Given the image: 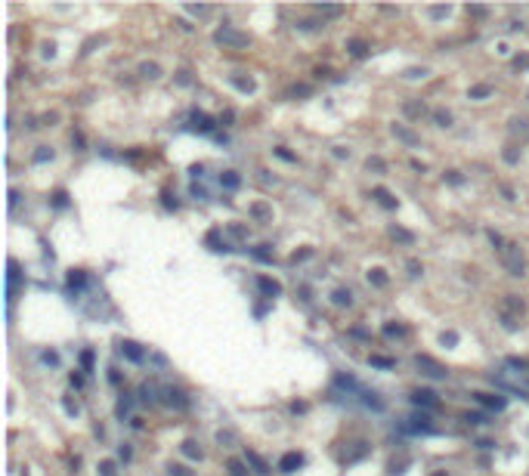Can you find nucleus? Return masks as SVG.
<instances>
[{"label":"nucleus","mask_w":529,"mask_h":476,"mask_svg":"<svg viewBox=\"0 0 529 476\" xmlns=\"http://www.w3.org/2000/svg\"><path fill=\"white\" fill-rule=\"evenodd\" d=\"M214 40L223 43V46H235V50H241V46H248V34H241V31H235V28L223 25V28L214 31Z\"/></svg>","instance_id":"obj_1"},{"label":"nucleus","mask_w":529,"mask_h":476,"mask_svg":"<svg viewBox=\"0 0 529 476\" xmlns=\"http://www.w3.org/2000/svg\"><path fill=\"white\" fill-rule=\"evenodd\" d=\"M415 365L421 368V374H427V377H446L449 371H446L440 362H433L430 356H415Z\"/></svg>","instance_id":"obj_2"},{"label":"nucleus","mask_w":529,"mask_h":476,"mask_svg":"<svg viewBox=\"0 0 529 476\" xmlns=\"http://www.w3.org/2000/svg\"><path fill=\"white\" fill-rule=\"evenodd\" d=\"M501 257H504V263H508L511 275H523V257H520V251H517V245H504Z\"/></svg>","instance_id":"obj_3"},{"label":"nucleus","mask_w":529,"mask_h":476,"mask_svg":"<svg viewBox=\"0 0 529 476\" xmlns=\"http://www.w3.org/2000/svg\"><path fill=\"white\" fill-rule=\"evenodd\" d=\"M412 402L424 405V408H436V405H440V399H436L433 390H415V393H412Z\"/></svg>","instance_id":"obj_4"},{"label":"nucleus","mask_w":529,"mask_h":476,"mask_svg":"<svg viewBox=\"0 0 529 476\" xmlns=\"http://www.w3.org/2000/svg\"><path fill=\"white\" fill-rule=\"evenodd\" d=\"M390 130H393V136H396V139H402L406 146H421V136H418V133H412L409 127H402V124H393Z\"/></svg>","instance_id":"obj_5"},{"label":"nucleus","mask_w":529,"mask_h":476,"mask_svg":"<svg viewBox=\"0 0 529 476\" xmlns=\"http://www.w3.org/2000/svg\"><path fill=\"white\" fill-rule=\"evenodd\" d=\"M474 399L480 402V405H486V408H504V405H508V399L504 396H492V393H474Z\"/></svg>","instance_id":"obj_6"},{"label":"nucleus","mask_w":529,"mask_h":476,"mask_svg":"<svg viewBox=\"0 0 529 476\" xmlns=\"http://www.w3.org/2000/svg\"><path fill=\"white\" fill-rule=\"evenodd\" d=\"M297 467H303V455H297V451H288V455L279 461V470H282V473H294Z\"/></svg>","instance_id":"obj_7"},{"label":"nucleus","mask_w":529,"mask_h":476,"mask_svg":"<svg viewBox=\"0 0 529 476\" xmlns=\"http://www.w3.org/2000/svg\"><path fill=\"white\" fill-rule=\"evenodd\" d=\"M257 288H260V291L266 294V297H279V294H282V285H279V282H272V278H266V275H260V278H257Z\"/></svg>","instance_id":"obj_8"},{"label":"nucleus","mask_w":529,"mask_h":476,"mask_svg":"<svg viewBox=\"0 0 529 476\" xmlns=\"http://www.w3.org/2000/svg\"><path fill=\"white\" fill-rule=\"evenodd\" d=\"M121 353L127 356L130 362H143V356H146V353H143V346H140V343H133V340H124V343H121Z\"/></svg>","instance_id":"obj_9"},{"label":"nucleus","mask_w":529,"mask_h":476,"mask_svg":"<svg viewBox=\"0 0 529 476\" xmlns=\"http://www.w3.org/2000/svg\"><path fill=\"white\" fill-rule=\"evenodd\" d=\"M164 396H167L164 402L174 405V408H186V405H189V399H186V393H183V390H174V387H170V390H164Z\"/></svg>","instance_id":"obj_10"},{"label":"nucleus","mask_w":529,"mask_h":476,"mask_svg":"<svg viewBox=\"0 0 529 476\" xmlns=\"http://www.w3.org/2000/svg\"><path fill=\"white\" fill-rule=\"evenodd\" d=\"M251 217H254L257 223H269V220H272V211H269V204L254 201V204H251Z\"/></svg>","instance_id":"obj_11"},{"label":"nucleus","mask_w":529,"mask_h":476,"mask_svg":"<svg viewBox=\"0 0 529 476\" xmlns=\"http://www.w3.org/2000/svg\"><path fill=\"white\" fill-rule=\"evenodd\" d=\"M245 464H251V467H254V473H260V476L269 473V464L263 461L260 455H254V451H245Z\"/></svg>","instance_id":"obj_12"},{"label":"nucleus","mask_w":529,"mask_h":476,"mask_svg":"<svg viewBox=\"0 0 529 476\" xmlns=\"http://www.w3.org/2000/svg\"><path fill=\"white\" fill-rule=\"evenodd\" d=\"M192 127H195V130H201V133H211V130H214V121L208 118V114L195 111V114H192Z\"/></svg>","instance_id":"obj_13"},{"label":"nucleus","mask_w":529,"mask_h":476,"mask_svg":"<svg viewBox=\"0 0 529 476\" xmlns=\"http://www.w3.org/2000/svg\"><path fill=\"white\" fill-rule=\"evenodd\" d=\"M372 195H375V198H378V201H381L384 207H396V198H393V195H390V192L384 189V185H378V189H375Z\"/></svg>","instance_id":"obj_14"},{"label":"nucleus","mask_w":529,"mask_h":476,"mask_svg":"<svg viewBox=\"0 0 529 476\" xmlns=\"http://www.w3.org/2000/svg\"><path fill=\"white\" fill-rule=\"evenodd\" d=\"M390 235H393L396 241H402V245H415V235H412V232H406V229H399V226L390 229Z\"/></svg>","instance_id":"obj_15"},{"label":"nucleus","mask_w":529,"mask_h":476,"mask_svg":"<svg viewBox=\"0 0 529 476\" xmlns=\"http://www.w3.org/2000/svg\"><path fill=\"white\" fill-rule=\"evenodd\" d=\"M220 183L226 185V189H238V185H241V177H238L235 170H226L223 177H220Z\"/></svg>","instance_id":"obj_16"},{"label":"nucleus","mask_w":529,"mask_h":476,"mask_svg":"<svg viewBox=\"0 0 529 476\" xmlns=\"http://www.w3.org/2000/svg\"><path fill=\"white\" fill-rule=\"evenodd\" d=\"M140 74L149 77V80H158V77H161V68H158L155 62H146V65H140Z\"/></svg>","instance_id":"obj_17"},{"label":"nucleus","mask_w":529,"mask_h":476,"mask_svg":"<svg viewBox=\"0 0 529 476\" xmlns=\"http://www.w3.org/2000/svg\"><path fill=\"white\" fill-rule=\"evenodd\" d=\"M433 121L440 124V127H452V121H455V118H452V111H446V109H436V111H433Z\"/></svg>","instance_id":"obj_18"},{"label":"nucleus","mask_w":529,"mask_h":476,"mask_svg":"<svg viewBox=\"0 0 529 476\" xmlns=\"http://www.w3.org/2000/svg\"><path fill=\"white\" fill-rule=\"evenodd\" d=\"M335 384H338L340 390H356V393H359V384H356V377H347V374H338V377H335Z\"/></svg>","instance_id":"obj_19"},{"label":"nucleus","mask_w":529,"mask_h":476,"mask_svg":"<svg viewBox=\"0 0 529 476\" xmlns=\"http://www.w3.org/2000/svg\"><path fill=\"white\" fill-rule=\"evenodd\" d=\"M84 282H87V275L80 272V269H72V272H68V288H72V291H75V288H80Z\"/></svg>","instance_id":"obj_20"},{"label":"nucleus","mask_w":529,"mask_h":476,"mask_svg":"<svg viewBox=\"0 0 529 476\" xmlns=\"http://www.w3.org/2000/svg\"><path fill=\"white\" fill-rule=\"evenodd\" d=\"M369 282H372V285H378V288H384V285L390 282V278H387V272H384V269H372V272H369Z\"/></svg>","instance_id":"obj_21"},{"label":"nucleus","mask_w":529,"mask_h":476,"mask_svg":"<svg viewBox=\"0 0 529 476\" xmlns=\"http://www.w3.org/2000/svg\"><path fill=\"white\" fill-rule=\"evenodd\" d=\"M331 300H335L338 306H353V294H350V291H335V294H331Z\"/></svg>","instance_id":"obj_22"},{"label":"nucleus","mask_w":529,"mask_h":476,"mask_svg":"<svg viewBox=\"0 0 529 476\" xmlns=\"http://www.w3.org/2000/svg\"><path fill=\"white\" fill-rule=\"evenodd\" d=\"M183 455L192 458V461H201V448L195 445V442H183Z\"/></svg>","instance_id":"obj_23"},{"label":"nucleus","mask_w":529,"mask_h":476,"mask_svg":"<svg viewBox=\"0 0 529 476\" xmlns=\"http://www.w3.org/2000/svg\"><path fill=\"white\" fill-rule=\"evenodd\" d=\"M384 334H387V337H406V334H409V328H406V325H387V328H384Z\"/></svg>","instance_id":"obj_24"},{"label":"nucleus","mask_w":529,"mask_h":476,"mask_svg":"<svg viewBox=\"0 0 529 476\" xmlns=\"http://www.w3.org/2000/svg\"><path fill=\"white\" fill-rule=\"evenodd\" d=\"M347 50H350L353 56H365V50H369V43H365V40H347Z\"/></svg>","instance_id":"obj_25"},{"label":"nucleus","mask_w":529,"mask_h":476,"mask_svg":"<svg viewBox=\"0 0 529 476\" xmlns=\"http://www.w3.org/2000/svg\"><path fill=\"white\" fill-rule=\"evenodd\" d=\"M424 111H427V109H424V102H406V114H412V118H421Z\"/></svg>","instance_id":"obj_26"},{"label":"nucleus","mask_w":529,"mask_h":476,"mask_svg":"<svg viewBox=\"0 0 529 476\" xmlns=\"http://www.w3.org/2000/svg\"><path fill=\"white\" fill-rule=\"evenodd\" d=\"M226 470H229V476H248V470H245V464H241V461H229Z\"/></svg>","instance_id":"obj_27"},{"label":"nucleus","mask_w":529,"mask_h":476,"mask_svg":"<svg viewBox=\"0 0 529 476\" xmlns=\"http://www.w3.org/2000/svg\"><path fill=\"white\" fill-rule=\"evenodd\" d=\"M232 84L238 90H245V93H254V80H251V77H232Z\"/></svg>","instance_id":"obj_28"},{"label":"nucleus","mask_w":529,"mask_h":476,"mask_svg":"<svg viewBox=\"0 0 529 476\" xmlns=\"http://www.w3.org/2000/svg\"><path fill=\"white\" fill-rule=\"evenodd\" d=\"M492 93V87L489 84H480V87H470V99H483V96H489Z\"/></svg>","instance_id":"obj_29"},{"label":"nucleus","mask_w":529,"mask_h":476,"mask_svg":"<svg viewBox=\"0 0 529 476\" xmlns=\"http://www.w3.org/2000/svg\"><path fill=\"white\" fill-rule=\"evenodd\" d=\"M254 257L263 260V263H272V251H269V245H260V248L254 251Z\"/></svg>","instance_id":"obj_30"},{"label":"nucleus","mask_w":529,"mask_h":476,"mask_svg":"<svg viewBox=\"0 0 529 476\" xmlns=\"http://www.w3.org/2000/svg\"><path fill=\"white\" fill-rule=\"evenodd\" d=\"M369 362H372L375 368H393V365H396V362H393V359H384V356H372V359H369Z\"/></svg>","instance_id":"obj_31"},{"label":"nucleus","mask_w":529,"mask_h":476,"mask_svg":"<svg viewBox=\"0 0 529 476\" xmlns=\"http://www.w3.org/2000/svg\"><path fill=\"white\" fill-rule=\"evenodd\" d=\"M99 473H102V476H118V467H114V461H102V464H99Z\"/></svg>","instance_id":"obj_32"},{"label":"nucleus","mask_w":529,"mask_h":476,"mask_svg":"<svg viewBox=\"0 0 529 476\" xmlns=\"http://www.w3.org/2000/svg\"><path fill=\"white\" fill-rule=\"evenodd\" d=\"M365 405H372V408H378V411H381V408H384V402H381V399H378V396H375V393H365Z\"/></svg>","instance_id":"obj_33"},{"label":"nucleus","mask_w":529,"mask_h":476,"mask_svg":"<svg viewBox=\"0 0 529 476\" xmlns=\"http://www.w3.org/2000/svg\"><path fill=\"white\" fill-rule=\"evenodd\" d=\"M80 365H84V371L93 368V353H90V350H87V353H80Z\"/></svg>","instance_id":"obj_34"},{"label":"nucleus","mask_w":529,"mask_h":476,"mask_svg":"<svg viewBox=\"0 0 529 476\" xmlns=\"http://www.w3.org/2000/svg\"><path fill=\"white\" fill-rule=\"evenodd\" d=\"M47 158H53V152L47 146H40V152H34V161H38V164H40V161H47Z\"/></svg>","instance_id":"obj_35"},{"label":"nucleus","mask_w":529,"mask_h":476,"mask_svg":"<svg viewBox=\"0 0 529 476\" xmlns=\"http://www.w3.org/2000/svg\"><path fill=\"white\" fill-rule=\"evenodd\" d=\"M140 393H143V396H140L143 402H155V390H152V387H149V384H146V387H143Z\"/></svg>","instance_id":"obj_36"},{"label":"nucleus","mask_w":529,"mask_h":476,"mask_svg":"<svg viewBox=\"0 0 529 476\" xmlns=\"http://www.w3.org/2000/svg\"><path fill=\"white\" fill-rule=\"evenodd\" d=\"M406 77H412V80H415V77H427V68H409Z\"/></svg>","instance_id":"obj_37"},{"label":"nucleus","mask_w":529,"mask_h":476,"mask_svg":"<svg viewBox=\"0 0 529 476\" xmlns=\"http://www.w3.org/2000/svg\"><path fill=\"white\" fill-rule=\"evenodd\" d=\"M229 235H235V238H245V235H248V229H245V226H235V223H232V226H229Z\"/></svg>","instance_id":"obj_38"},{"label":"nucleus","mask_w":529,"mask_h":476,"mask_svg":"<svg viewBox=\"0 0 529 476\" xmlns=\"http://www.w3.org/2000/svg\"><path fill=\"white\" fill-rule=\"evenodd\" d=\"M446 180H449V183H455V185H461V183H464V177H461L458 170H449V173H446Z\"/></svg>","instance_id":"obj_39"},{"label":"nucleus","mask_w":529,"mask_h":476,"mask_svg":"<svg viewBox=\"0 0 529 476\" xmlns=\"http://www.w3.org/2000/svg\"><path fill=\"white\" fill-rule=\"evenodd\" d=\"M53 204H56V207H65V204H68V195H65V192H56V195H53Z\"/></svg>","instance_id":"obj_40"},{"label":"nucleus","mask_w":529,"mask_h":476,"mask_svg":"<svg viewBox=\"0 0 529 476\" xmlns=\"http://www.w3.org/2000/svg\"><path fill=\"white\" fill-rule=\"evenodd\" d=\"M508 306H511L514 312H523V309H526V303H523V300H517V297H511V300H508Z\"/></svg>","instance_id":"obj_41"},{"label":"nucleus","mask_w":529,"mask_h":476,"mask_svg":"<svg viewBox=\"0 0 529 476\" xmlns=\"http://www.w3.org/2000/svg\"><path fill=\"white\" fill-rule=\"evenodd\" d=\"M467 424H486V414H464Z\"/></svg>","instance_id":"obj_42"},{"label":"nucleus","mask_w":529,"mask_h":476,"mask_svg":"<svg viewBox=\"0 0 529 476\" xmlns=\"http://www.w3.org/2000/svg\"><path fill=\"white\" fill-rule=\"evenodd\" d=\"M161 198H164V207H174V211H177V204H180V201H177V198H174V195H170V192H164V195H161Z\"/></svg>","instance_id":"obj_43"},{"label":"nucleus","mask_w":529,"mask_h":476,"mask_svg":"<svg viewBox=\"0 0 529 476\" xmlns=\"http://www.w3.org/2000/svg\"><path fill=\"white\" fill-rule=\"evenodd\" d=\"M514 65H517V68H529V53L517 56V59H514Z\"/></svg>","instance_id":"obj_44"},{"label":"nucleus","mask_w":529,"mask_h":476,"mask_svg":"<svg viewBox=\"0 0 529 476\" xmlns=\"http://www.w3.org/2000/svg\"><path fill=\"white\" fill-rule=\"evenodd\" d=\"M430 16H433V19H443V16H449V6H436V9H430Z\"/></svg>","instance_id":"obj_45"},{"label":"nucleus","mask_w":529,"mask_h":476,"mask_svg":"<svg viewBox=\"0 0 529 476\" xmlns=\"http://www.w3.org/2000/svg\"><path fill=\"white\" fill-rule=\"evenodd\" d=\"M409 275H421V263L418 260H409Z\"/></svg>","instance_id":"obj_46"},{"label":"nucleus","mask_w":529,"mask_h":476,"mask_svg":"<svg viewBox=\"0 0 529 476\" xmlns=\"http://www.w3.org/2000/svg\"><path fill=\"white\" fill-rule=\"evenodd\" d=\"M170 473H174V476H189V470L183 467V464H174V467H170Z\"/></svg>","instance_id":"obj_47"},{"label":"nucleus","mask_w":529,"mask_h":476,"mask_svg":"<svg viewBox=\"0 0 529 476\" xmlns=\"http://www.w3.org/2000/svg\"><path fill=\"white\" fill-rule=\"evenodd\" d=\"M319 13H328V16H340V6H319Z\"/></svg>","instance_id":"obj_48"},{"label":"nucleus","mask_w":529,"mask_h":476,"mask_svg":"<svg viewBox=\"0 0 529 476\" xmlns=\"http://www.w3.org/2000/svg\"><path fill=\"white\" fill-rule=\"evenodd\" d=\"M72 143H75L77 152H84V136H80V133H75V136H72Z\"/></svg>","instance_id":"obj_49"},{"label":"nucleus","mask_w":529,"mask_h":476,"mask_svg":"<svg viewBox=\"0 0 529 476\" xmlns=\"http://www.w3.org/2000/svg\"><path fill=\"white\" fill-rule=\"evenodd\" d=\"M372 167H375V170H384V161H381V158H369V170H372Z\"/></svg>","instance_id":"obj_50"},{"label":"nucleus","mask_w":529,"mask_h":476,"mask_svg":"<svg viewBox=\"0 0 529 476\" xmlns=\"http://www.w3.org/2000/svg\"><path fill=\"white\" fill-rule=\"evenodd\" d=\"M467 13H474V16H489V9H486V6H470Z\"/></svg>","instance_id":"obj_51"},{"label":"nucleus","mask_w":529,"mask_h":476,"mask_svg":"<svg viewBox=\"0 0 529 476\" xmlns=\"http://www.w3.org/2000/svg\"><path fill=\"white\" fill-rule=\"evenodd\" d=\"M275 155H279V158H285V161H297L291 152H285V148H275Z\"/></svg>","instance_id":"obj_52"},{"label":"nucleus","mask_w":529,"mask_h":476,"mask_svg":"<svg viewBox=\"0 0 529 476\" xmlns=\"http://www.w3.org/2000/svg\"><path fill=\"white\" fill-rule=\"evenodd\" d=\"M306 257H313V251H301V254H294V257H291V260L297 263V260H306Z\"/></svg>","instance_id":"obj_53"},{"label":"nucleus","mask_w":529,"mask_h":476,"mask_svg":"<svg viewBox=\"0 0 529 476\" xmlns=\"http://www.w3.org/2000/svg\"><path fill=\"white\" fill-rule=\"evenodd\" d=\"M65 411H68V414H77V405H75L72 399H65Z\"/></svg>","instance_id":"obj_54"},{"label":"nucleus","mask_w":529,"mask_h":476,"mask_svg":"<svg viewBox=\"0 0 529 476\" xmlns=\"http://www.w3.org/2000/svg\"><path fill=\"white\" fill-rule=\"evenodd\" d=\"M68 380H72V387H84V377H80V374H72Z\"/></svg>","instance_id":"obj_55"},{"label":"nucleus","mask_w":529,"mask_h":476,"mask_svg":"<svg viewBox=\"0 0 529 476\" xmlns=\"http://www.w3.org/2000/svg\"><path fill=\"white\" fill-rule=\"evenodd\" d=\"M118 458H121V461H127V458H130V448H127V445H121V451H118Z\"/></svg>","instance_id":"obj_56"},{"label":"nucleus","mask_w":529,"mask_h":476,"mask_svg":"<svg viewBox=\"0 0 529 476\" xmlns=\"http://www.w3.org/2000/svg\"><path fill=\"white\" fill-rule=\"evenodd\" d=\"M177 80H180V84H192V77H189V72H180V77H177Z\"/></svg>","instance_id":"obj_57"},{"label":"nucleus","mask_w":529,"mask_h":476,"mask_svg":"<svg viewBox=\"0 0 529 476\" xmlns=\"http://www.w3.org/2000/svg\"><path fill=\"white\" fill-rule=\"evenodd\" d=\"M455 340H458V334H452V331H449V334H443V343H455Z\"/></svg>","instance_id":"obj_58"},{"label":"nucleus","mask_w":529,"mask_h":476,"mask_svg":"<svg viewBox=\"0 0 529 476\" xmlns=\"http://www.w3.org/2000/svg\"><path fill=\"white\" fill-rule=\"evenodd\" d=\"M433 476H446V470H440V473H433Z\"/></svg>","instance_id":"obj_59"}]
</instances>
